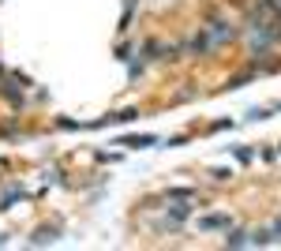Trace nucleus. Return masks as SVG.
I'll use <instances>...</instances> for the list:
<instances>
[{"label": "nucleus", "instance_id": "nucleus-1", "mask_svg": "<svg viewBox=\"0 0 281 251\" xmlns=\"http://www.w3.org/2000/svg\"><path fill=\"white\" fill-rule=\"evenodd\" d=\"M225 225H229V218H218V214H214V218L203 221V229H225Z\"/></svg>", "mask_w": 281, "mask_h": 251}]
</instances>
